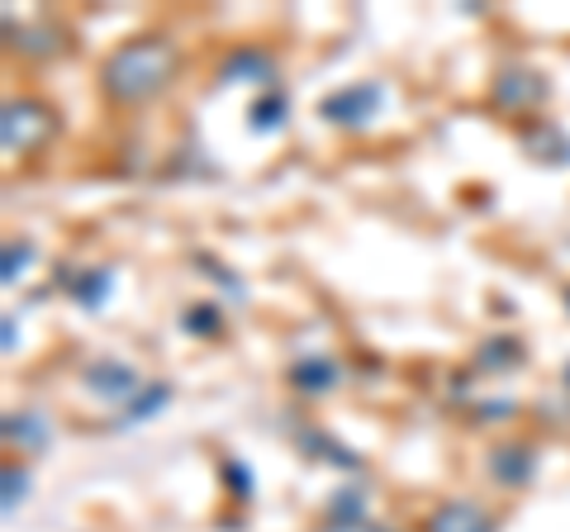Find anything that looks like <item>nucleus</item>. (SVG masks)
Returning <instances> with one entry per match:
<instances>
[{"label":"nucleus","instance_id":"f257e3e1","mask_svg":"<svg viewBox=\"0 0 570 532\" xmlns=\"http://www.w3.org/2000/svg\"><path fill=\"white\" fill-rule=\"evenodd\" d=\"M176 77V43L163 33H138L124 39L110 58L100 62V91L115 105H148L163 96Z\"/></svg>","mask_w":570,"mask_h":532},{"label":"nucleus","instance_id":"f03ea898","mask_svg":"<svg viewBox=\"0 0 570 532\" xmlns=\"http://www.w3.org/2000/svg\"><path fill=\"white\" fill-rule=\"evenodd\" d=\"M52 134H58V110H52L48 100H39V96L6 100V110H0V144H6L10 157L39 152Z\"/></svg>","mask_w":570,"mask_h":532},{"label":"nucleus","instance_id":"7ed1b4c3","mask_svg":"<svg viewBox=\"0 0 570 532\" xmlns=\"http://www.w3.org/2000/svg\"><path fill=\"white\" fill-rule=\"evenodd\" d=\"M385 105V86L381 81H352L343 91H333L318 100V119H328L333 129H366Z\"/></svg>","mask_w":570,"mask_h":532},{"label":"nucleus","instance_id":"20e7f679","mask_svg":"<svg viewBox=\"0 0 570 532\" xmlns=\"http://www.w3.org/2000/svg\"><path fill=\"white\" fill-rule=\"evenodd\" d=\"M86 390H91L96 400H105V404H129L134 395L148 381L138 376V366L134 362H124V357H96L91 366H86Z\"/></svg>","mask_w":570,"mask_h":532},{"label":"nucleus","instance_id":"39448f33","mask_svg":"<svg viewBox=\"0 0 570 532\" xmlns=\"http://www.w3.org/2000/svg\"><path fill=\"white\" fill-rule=\"evenodd\" d=\"M551 96V86L542 72H528V67H509V72L494 77V91L490 100L499 105V110H513V115H528L538 110V105Z\"/></svg>","mask_w":570,"mask_h":532},{"label":"nucleus","instance_id":"423d86ee","mask_svg":"<svg viewBox=\"0 0 570 532\" xmlns=\"http://www.w3.org/2000/svg\"><path fill=\"white\" fill-rule=\"evenodd\" d=\"M272 81H276V58L257 43L234 48L219 62V86H266V91H276Z\"/></svg>","mask_w":570,"mask_h":532},{"label":"nucleus","instance_id":"0eeeda50","mask_svg":"<svg viewBox=\"0 0 570 532\" xmlns=\"http://www.w3.org/2000/svg\"><path fill=\"white\" fill-rule=\"evenodd\" d=\"M423 532H499V519L475 500H448L428 513Z\"/></svg>","mask_w":570,"mask_h":532},{"label":"nucleus","instance_id":"6e6552de","mask_svg":"<svg viewBox=\"0 0 570 532\" xmlns=\"http://www.w3.org/2000/svg\"><path fill=\"white\" fill-rule=\"evenodd\" d=\"M490 475L504 490H523V485H532V475H538V452H532L528 442H499L490 452Z\"/></svg>","mask_w":570,"mask_h":532},{"label":"nucleus","instance_id":"1a4fd4ad","mask_svg":"<svg viewBox=\"0 0 570 532\" xmlns=\"http://www.w3.org/2000/svg\"><path fill=\"white\" fill-rule=\"evenodd\" d=\"M285 381H291V390H299V395H333L337 381H343V371H337V362L324 357V352H309V357L291 362Z\"/></svg>","mask_w":570,"mask_h":532},{"label":"nucleus","instance_id":"9d476101","mask_svg":"<svg viewBox=\"0 0 570 532\" xmlns=\"http://www.w3.org/2000/svg\"><path fill=\"white\" fill-rule=\"evenodd\" d=\"M295 447L305 452L309 461H324V466H343V471H362V456L352 447H343L333 433H324L318 423H305V428L295 433Z\"/></svg>","mask_w":570,"mask_h":532},{"label":"nucleus","instance_id":"9b49d317","mask_svg":"<svg viewBox=\"0 0 570 532\" xmlns=\"http://www.w3.org/2000/svg\"><path fill=\"white\" fill-rule=\"evenodd\" d=\"M523 148L532 162H557V167H570V134L561 129V124H532V129H523Z\"/></svg>","mask_w":570,"mask_h":532},{"label":"nucleus","instance_id":"f8f14e48","mask_svg":"<svg viewBox=\"0 0 570 532\" xmlns=\"http://www.w3.org/2000/svg\"><path fill=\"white\" fill-rule=\"evenodd\" d=\"M6 442L10 447H20L24 456H39V452H48V442H52V423L43 414H33V410L6 414Z\"/></svg>","mask_w":570,"mask_h":532},{"label":"nucleus","instance_id":"ddd939ff","mask_svg":"<svg viewBox=\"0 0 570 532\" xmlns=\"http://www.w3.org/2000/svg\"><path fill=\"white\" fill-rule=\"evenodd\" d=\"M110 290H115V272H110V266H91V272L67 276V295L77 299V305H81L86 314L105 309V299H110Z\"/></svg>","mask_w":570,"mask_h":532},{"label":"nucleus","instance_id":"4468645a","mask_svg":"<svg viewBox=\"0 0 570 532\" xmlns=\"http://www.w3.org/2000/svg\"><path fill=\"white\" fill-rule=\"evenodd\" d=\"M171 404V385L167 381H148L138 390V395L124 404V414H119V428H142L148 418H157Z\"/></svg>","mask_w":570,"mask_h":532},{"label":"nucleus","instance_id":"2eb2a0df","mask_svg":"<svg viewBox=\"0 0 570 532\" xmlns=\"http://www.w3.org/2000/svg\"><path fill=\"white\" fill-rule=\"evenodd\" d=\"M523 362H528V352L519 338H490L475 347V371H513Z\"/></svg>","mask_w":570,"mask_h":532},{"label":"nucleus","instance_id":"dca6fc26","mask_svg":"<svg viewBox=\"0 0 570 532\" xmlns=\"http://www.w3.org/2000/svg\"><path fill=\"white\" fill-rule=\"evenodd\" d=\"M247 119H253L257 134H276L285 119H291V100H285L281 91H262L253 100V110H247Z\"/></svg>","mask_w":570,"mask_h":532},{"label":"nucleus","instance_id":"f3484780","mask_svg":"<svg viewBox=\"0 0 570 532\" xmlns=\"http://www.w3.org/2000/svg\"><path fill=\"white\" fill-rule=\"evenodd\" d=\"M366 523V494L362 490H337L328 504V528H352Z\"/></svg>","mask_w":570,"mask_h":532},{"label":"nucleus","instance_id":"a211bd4d","mask_svg":"<svg viewBox=\"0 0 570 532\" xmlns=\"http://www.w3.org/2000/svg\"><path fill=\"white\" fill-rule=\"evenodd\" d=\"M14 48L33 52V58H52V52L62 48V39H58V29H48V24H20V33H14Z\"/></svg>","mask_w":570,"mask_h":532},{"label":"nucleus","instance_id":"6ab92c4d","mask_svg":"<svg viewBox=\"0 0 570 532\" xmlns=\"http://www.w3.org/2000/svg\"><path fill=\"white\" fill-rule=\"evenodd\" d=\"M33 253H39V247H33V238H10V243H6V262H0V280H6V286H14V280L24 276V266L33 262Z\"/></svg>","mask_w":570,"mask_h":532},{"label":"nucleus","instance_id":"aec40b11","mask_svg":"<svg viewBox=\"0 0 570 532\" xmlns=\"http://www.w3.org/2000/svg\"><path fill=\"white\" fill-rule=\"evenodd\" d=\"M181 324H186L190 333H200V338H214V333L224 328V309L214 305V299H209V305H190V309L181 314Z\"/></svg>","mask_w":570,"mask_h":532},{"label":"nucleus","instance_id":"412c9836","mask_svg":"<svg viewBox=\"0 0 570 532\" xmlns=\"http://www.w3.org/2000/svg\"><path fill=\"white\" fill-rule=\"evenodd\" d=\"M0 485H6V513H14L24 504L29 494V471L20 466V461H6V471H0Z\"/></svg>","mask_w":570,"mask_h":532},{"label":"nucleus","instance_id":"4be33fe9","mask_svg":"<svg viewBox=\"0 0 570 532\" xmlns=\"http://www.w3.org/2000/svg\"><path fill=\"white\" fill-rule=\"evenodd\" d=\"M224 481L234 485V500H253V471H243V461H234V456H224Z\"/></svg>","mask_w":570,"mask_h":532},{"label":"nucleus","instance_id":"5701e85b","mask_svg":"<svg viewBox=\"0 0 570 532\" xmlns=\"http://www.w3.org/2000/svg\"><path fill=\"white\" fill-rule=\"evenodd\" d=\"M200 266H205V276H214V280H219V286H224L228 295H247V286H243V280H238L234 272H228V266H219V262H209V257H200Z\"/></svg>","mask_w":570,"mask_h":532},{"label":"nucleus","instance_id":"b1692460","mask_svg":"<svg viewBox=\"0 0 570 532\" xmlns=\"http://www.w3.org/2000/svg\"><path fill=\"white\" fill-rule=\"evenodd\" d=\"M513 404L509 400H494V404H480V418H509Z\"/></svg>","mask_w":570,"mask_h":532},{"label":"nucleus","instance_id":"393cba45","mask_svg":"<svg viewBox=\"0 0 570 532\" xmlns=\"http://www.w3.org/2000/svg\"><path fill=\"white\" fill-rule=\"evenodd\" d=\"M14 343H20V324H14V314H6V352H20Z\"/></svg>","mask_w":570,"mask_h":532},{"label":"nucleus","instance_id":"a878e982","mask_svg":"<svg viewBox=\"0 0 570 532\" xmlns=\"http://www.w3.org/2000/svg\"><path fill=\"white\" fill-rule=\"evenodd\" d=\"M561 305H566V314H570V286H566V295H561Z\"/></svg>","mask_w":570,"mask_h":532},{"label":"nucleus","instance_id":"bb28decb","mask_svg":"<svg viewBox=\"0 0 570 532\" xmlns=\"http://www.w3.org/2000/svg\"><path fill=\"white\" fill-rule=\"evenodd\" d=\"M566 385H570V366H566Z\"/></svg>","mask_w":570,"mask_h":532}]
</instances>
